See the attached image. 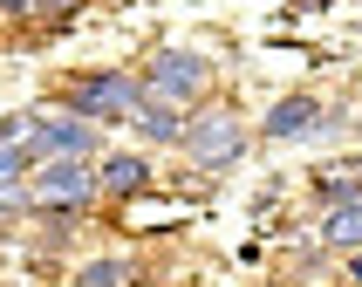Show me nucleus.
I'll return each instance as SVG.
<instances>
[{"mask_svg": "<svg viewBox=\"0 0 362 287\" xmlns=\"http://www.w3.org/2000/svg\"><path fill=\"white\" fill-rule=\"evenodd\" d=\"M144 102V82L123 76V69H89V76L69 82V96H62V110L82 123H130Z\"/></svg>", "mask_w": 362, "mask_h": 287, "instance_id": "f257e3e1", "label": "nucleus"}, {"mask_svg": "<svg viewBox=\"0 0 362 287\" xmlns=\"http://www.w3.org/2000/svg\"><path fill=\"white\" fill-rule=\"evenodd\" d=\"M144 96H158V102H205V89H212V62L192 55V48H158V55L144 62Z\"/></svg>", "mask_w": 362, "mask_h": 287, "instance_id": "f03ea898", "label": "nucleus"}, {"mask_svg": "<svg viewBox=\"0 0 362 287\" xmlns=\"http://www.w3.org/2000/svg\"><path fill=\"white\" fill-rule=\"evenodd\" d=\"M185 158H192V171H226V164L246 158V123L233 117V110H199V117L185 123Z\"/></svg>", "mask_w": 362, "mask_h": 287, "instance_id": "7ed1b4c3", "label": "nucleus"}, {"mask_svg": "<svg viewBox=\"0 0 362 287\" xmlns=\"http://www.w3.org/2000/svg\"><path fill=\"white\" fill-rule=\"evenodd\" d=\"M315 240L328 253H362V178H328L322 171V219H315Z\"/></svg>", "mask_w": 362, "mask_h": 287, "instance_id": "20e7f679", "label": "nucleus"}, {"mask_svg": "<svg viewBox=\"0 0 362 287\" xmlns=\"http://www.w3.org/2000/svg\"><path fill=\"white\" fill-rule=\"evenodd\" d=\"M96 199V171H82V158H41L28 171V205L41 212H82Z\"/></svg>", "mask_w": 362, "mask_h": 287, "instance_id": "39448f33", "label": "nucleus"}, {"mask_svg": "<svg viewBox=\"0 0 362 287\" xmlns=\"http://www.w3.org/2000/svg\"><path fill=\"white\" fill-rule=\"evenodd\" d=\"M28 158H89V151H96V123H82V117H69V110H41V117H28Z\"/></svg>", "mask_w": 362, "mask_h": 287, "instance_id": "423d86ee", "label": "nucleus"}, {"mask_svg": "<svg viewBox=\"0 0 362 287\" xmlns=\"http://www.w3.org/2000/svg\"><path fill=\"white\" fill-rule=\"evenodd\" d=\"M335 123H342V110H328L322 96H281L274 110H267L260 130H267L274 144H301V137H328Z\"/></svg>", "mask_w": 362, "mask_h": 287, "instance_id": "0eeeda50", "label": "nucleus"}, {"mask_svg": "<svg viewBox=\"0 0 362 287\" xmlns=\"http://www.w3.org/2000/svg\"><path fill=\"white\" fill-rule=\"evenodd\" d=\"M158 184V171H151V158H137V151H110V158L96 164V192H110V199H144Z\"/></svg>", "mask_w": 362, "mask_h": 287, "instance_id": "6e6552de", "label": "nucleus"}, {"mask_svg": "<svg viewBox=\"0 0 362 287\" xmlns=\"http://www.w3.org/2000/svg\"><path fill=\"white\" fill-rule=\"evenodd\" d=\"M130 123H137V137H144V144H164V151H178V144H185V123H192V117H185L178 102H158V96H144Z\"/></svg>", "mask_w": 362, "mask_h": 287, "instance_id": "1a4fd4ad", "label": "nucleus"}, {"mask_svg": "<svg viewBox=\"0 0 362 287\" xmlns=\"http://www.w3.org/2000/svg\"><path fill=\"white\" fill-rule=\"evenodd\" d=\"M76 287H137V260L130 253H96L76 266Z\"/></svg>", "mask_w": 362, "mask_h": 287, "instance_id": "9d476101", "label": "nucleus"}, {"mask_svg": "<svg viewBox=\"0 0 362 287\" xmlns=\"http://www.w3.org/2000/svg\"><path fill=\"white\" fill-rule=\"evenodd\" d=\"M35 158H28V144H0V184H28Z\"/></svg>", "mask_w": 362, "mask_h": 287, "instance_id": "9b49d317", "label": "nucleus"}, {"mask_svg": "<svg viewBox=\"0 0 362 287\" xmlns=\"http://www.w3.org/2000/svg\"><path fill=\"white\" fill-rule=\"evenodd\" d=\"M349 281H356V287H362V253H349Z\"/></svg>", "mask_w": 362, "mask_h": 287, "instance_id": "f8f14e48", "label": "nucleus"}, {"mask_svg": "<svg viewBox=\"0 0 362 287\" xmlns=\"http://www.w3.org/2000/svg\"><path fill=\"white\" fill-rule=\"evenodd\" d=\"M0 14H14V0H0Z\"/></svg>", "mask_w": 362, "mask_h": 287, "instance_id": "ddd939ff", "label": "nucleus"}]
</instances>
